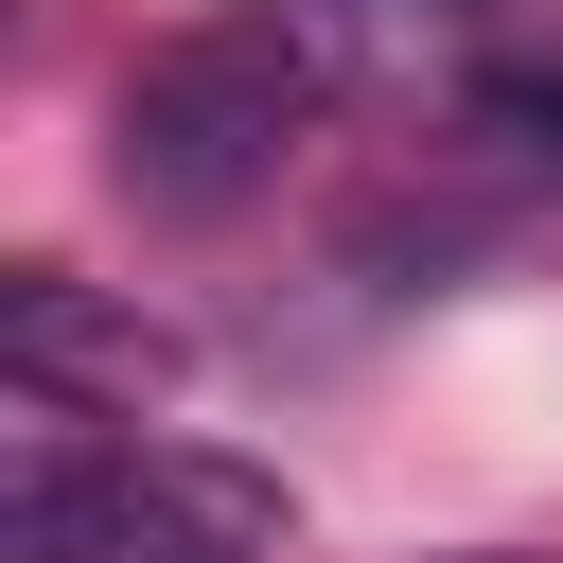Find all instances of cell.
<instances>
[{"label": "cell", "mask_w": 563, "mask_h": 563, "mask_svg": "<svg viewBox=\"0 0 563 563\" xmlns=\"http://www.w3.org/2000/svg\"><path fill=\"white\" fill-rule=\"evenodd\" d=\"M0 545L18 563H282V475L229 440H88L70 405H18Z\"/></svg>", "instance_id": "1"}, {"label": "cell", "mask_w": 563, "mask_h": 563, "mask_svg": "<svg viewBox=\"0 0 563 563\" xmlns=\"http://www.w3.org/2000/svg\"><path fill=\"white\" fill-rule=\"evenodd\" d=\"M299 123H317V35L246 0V18H194V35H158V53L123 70V106H106V176H123V211L211 229V211H246V194L282 176Z\"/></svg>", "instance_id": "2"}, {"label": "cell", "mask_w": 563, "mask_h": 563, "mask_svg": "<svg viewBox=\"0 0 563 563\" xmlns=\"http://www.w3.org/2000/svg\"><path fill=\"white\" fill-rule=\"evenodd\" d=\"M0 369H18V405H158L176 387V334L158 317H123V299H88V282H53V264H18L0 282Z\"/></svg>", "instance_id": "3"}, {"label": "cell", "mask_w": 563, "mask_h": 563, "mask_svg": "<svg viewBox=\"0 0 563 563\" xmlns=\"http://www.w3.org/2000/svg\"><path fill=\"white\" fill-rule=\"evenodd\" d=\"M475 106H493V123H528V141H545V158H563V70H493V88H475Z\"/></svg>", "instance_id": "4"}, {"label": "cell", "mask_w": 563, "mask_h": 563, "mask_svg": "<svg viewBox=\"0 0 563 563\" xmlns=\"http://www.w3.org/2000/svg\"><path fill=\"white\" fill-rule=\"evenodd\" d=\"M457 563H510V545H457Z\"/></svg>", "instance_id": "5"}]
</instances>
